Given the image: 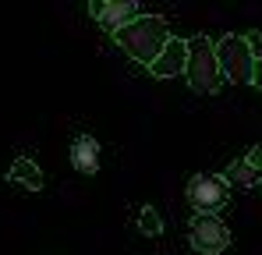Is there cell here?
<instances>
[{"instance_id":"6da1fadb","label":"cell","mask_w":262,"mask_h":255,"mask_svg":"<svg viewBox=\"0 0 262 255\" xmlns=\"http://www.w3.org/2000/svg\"><path fill=\"white\" fill-rule=\"evenodd\" d=\"M114 39L121 42V50L128 53L131 60H138V64L149 68L160 57V50L167 46L170 29H167V18H160V14H138L121 32H114Z\"/></svg>"},{"instance_id":"7a4b0ae2","label":"cell","mask_w":262,"mask_h":255,"mask_svg":"<svg viewBox=\"0 0 262 255\" xmlns=\"http://www.w3.org/2000/svg\"><path fill=\"white\" fill-rule=\"evenodd\" d=\"M184 78L191 85V92H199V96H209V92H216L220 85H223L213 42L206 39V36L184 39Z\"/></svg>"},{"instance_id":"3957f363","label":"cell","mask_w":262,"mask_h":255,"mask_svg":"<svg viewBox=\"0 0 262 255\" xmlns=\"http://www.w3.org/2000/svg\"><path fill=\"white\" fill-rule=\"evenodd\" d=\"M213 53H216V68L223 75V82L234 85H252L255 82V68H259V57L252 53V46L245 42V36H223L220 42H213Z\"/></svg>"},{"instance_id":"277c9868","label":"cell","mask_w":262,"mask_h":255,"mask_svg":"<svg viewBox=\"0 0 262 255\" xmlns=\"http://www.w3.org/2000/svg\"><path fill=\"white\" fill-rule=\"evenodd\" d=\"M184 195L199 216H216V209L227 206V184L220 181V174H195L188 181Z\"/></svg>"},{"instance_id":"5b68a950","label":"cell","mask_w":262,"mask_h":255,"mask_svg":"<svg viewBox=\"0 0 262 255\" xmlns=\"http://www.w3.org/2000/svg\"><path fill=\"white\" fill-rule=\"evenodd\" d=\"M188 238H191V248L202 255H220L230 245V230L220 216H195L188 227Z\"/></svg>"},{"instance_id":"8992f818","label":"cell","mask_w":262,"mask_h":255,"mask_svg":"<svg viewBox=\"0 0 262 255\" xmlns=\"http://www.w3.org/2000/svg\"><path fill=\"white\" fill-rule=\"evenodd\" d=\"M89 11H92L96 25L106 32H121L128 22L138 18V4H131V0H92Z\"/></svg>"},{"instance_id":"52a82bcc","label":"cell","mask_w":262,"mask_h":255,"mask_svg":"<svg viewBox=\"0 0 262 255\" xmlns=\"http://www.w3.org/2000/svg\"><path fill=\"white\" fill-rule=\"evenodd\" d=\"M149 71L156 78H174L184 71V39H167V46L160 50V57L149 64Z\"/></svg>"},{"instance_id":"ba28073f","label":"cell","mask_w":262,"mask_h":255,"mask_svg":"<svg viewBox=\"0 0 262 255\" xmlns=\"http://www.w3.org/2000/svg\"><path fill=\"white\" fill-rule=\"evenodd\" d=\"M71 167L78 174H96L99 170V142L92 135H78L71 142Z\"/></svg>"},{"instance_id":"9c48e42d","label":"cell","mask_w":262,"mask_h":255,"mask_svg":"<svg viewBox=\"0 0 262 255\" xmlns=\"http://www.w3.org/2000/svg\"><path fill=\"white\" fill-rule=\"evenodd\" d=\"M7 177L18 181V184H25L29 192H39V188H43V174H39V167H36L29 156H18V160L11 163V170H7Z\"/></svg>"},{"instance_id":"30bf717a","label":"cell","mask_w":262,"mask_h":255,"mask_svg":"<svg viewBox=\"0 0 262 255\" xmlns=\"http://www.w3.org/2000/svg\"><path fill=\"white\" fill-rule=\"evenodd\" d=\"M220 181H223V184H237V188L252 192V188L259 184V170H252L245 160H237V163H230V167L220 174Z\"/></svg>"},{"instance_id":"8fae6325","label":"cell","mask_w":262,"mask_h":255,"mask_svg":"<svg viewBox=\"0 0 262 255\" xmlns=\"http://www.w3.org/2000/svg\"><path fill=\"white\" fill-rule=\"evenodd\" d=\"M138 230H142L145 238H156V234L163 230V220H160V213L152 209V206L142 209V216H138Z\"/></svg>"},{"instance_id":"7c38bea8","label":"cell","mask_w":262,"mask_h":255,"mask_svg":"<svg viewBox=\"0 0 262 255\" xmlns=\"http://www.w3.org/2000/svg\"><path fill=\"white\" fill-rule=\"evenodd\" d=\"M245 163H248L252 170L262 167V149H259V145H252V149H248V160H245Z\"/></svg>"}]
</instances>
